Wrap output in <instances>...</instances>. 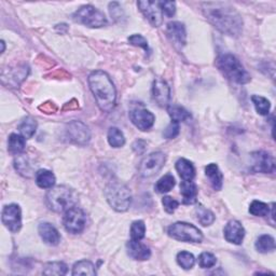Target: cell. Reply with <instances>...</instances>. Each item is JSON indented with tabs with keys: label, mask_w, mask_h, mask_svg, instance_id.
Here are the masks:
<instances>
[{
	"label": "cell",
	"mask_w": 276,
	"mask_h": 276,
	"mask_svg": "<svg viewBox=\"0 0 276 276\" xmlns=\"http://www.w3.org/2000/svg\"><path fill=\"white\" fill-rule=\"evenodd\" d=\"M201 9L207 21L217 31L230 37H239L242 34L243 18L228 3H202Z\"/></svg>",
	"instance_id": "cell-1"
},
{
	"label": "cell",
	"mask_w": 276,
	"mask_h": 276,
	"mask_svg": "<svg viewBox=\"0 0 276 276\" xmlns=\"http://www.w3.org/2000/svg\"><path fill=\"white\" fill-rule=\"evenodd\" d=\"M87 81L98 108L103 112L112 111L117 105V91L110 77L103 71H95L88 76Z\"/></svg>",
	"instance_id": "cell-2"
},
{
	"label": "cell",
	"mask_w": 276,
	"mask_h": 276,
	"mask_svg": "<svg viewBox=\"0 0 276 276\" xmlns=\"http://www.w3.org/2000/svg\"><path fill=\"white\" fill-rule=\"evenodd\" d=\"M216 65L221 72V74L234 83L242 85L247 84L251 80L248 72L246 71L239 58L235 57L233 54H221L217 58Z\"/></svg>",
	"instance_id": "cell-3"
},
{
	"label": "cell",
	"mask_w": 276,
	"mask_h": 276,
	"mask_svg": "<svg viewBox=\"0 0 276 276\" xmlns=\"http://www.w3.org/2000/svg\"><path fill=\"white\" fill-rule=\"evenodd\" d=\"M47 206L55 213H65L78 203V194L67 186H56L45 194Z\"/></svg>",
	"instance_id": "cell-4"
},
{
	"label": "cell",
	"mask_w": 276,
	"mask_h": 276,
	"mask_svg": "<svg viewBox=\"0 0 276 276\" xmlns=\"http://www.w3.org/2000/svg\"><path fill=\"white\" fill-rule=\"evenodd\" d=\"M106 200L116 212L123 213L130 209L132 193L124 183L111 181L105 188Z\"/></svg>",
	"instance_id": "cell-5"
},
{
	"label": "cell",
	"mask_w": 276,
	"mask_h": 276,
	"mask_svg": "<svg viewBox=\"0 0 276 276\" xmlns=\"http://www.w3.org/2000/svg\"><path fill=\"white\" fill-rule=\"evenodd\" d=\"M73 19L76 23L82 24L90 28H101L108 24L106 15L97 8L86 5L79 8L73 14Z\"/></svg>",
	"instance_id": "cell-6"
},
{
	"label": "cell",
	"mask_w": 276,
	"mask_h": 276,
	"mask_svg": "<svg viewBox=\"0 0 276 276\" xmlns=\"http://www.w3.org/2000/svg\"><path fill=\"white\" fill-rule=\"evenodd\" d=\"M167 234L176 241L186 243H201L203 241L201 230L188 222L179 221L173 223L167 229Z\"/></svg>",
	"instance_id": "cell-7"
},
{
	"label": "cell",
	"mask_w": 276,
	"mask_h": 276,
	"mask_svg": "<svg viewBox=\"0 0 276 276\" xmlns=\"http://www.w3.org/2000/svg\"><path fill=\"white\" fill-rule=\"evenodd\" d=\"M166 155L161 151H155L146 155L142 160L138 172L143 178H150L159 173L165 164Z\"/></svg>",
	"instance_id": "cell-8"
},
{
	"label": "cell",
	"mask_w": 276,
	"mask_h": 276,
	"mask_svg": "<svg viewBox=\"0 0 276 276\" xmlns=\"http://www.w3.org/2000/svg\"><path fill=\"white\" fill-rule=\"evenodd\" d=\"M63 224L67 232L72 234H79L85 228L86 216L81 209L75 206L64 213Z\"/></svg>",
	"instance_id": "cell-9"
},
{
	"label": "cell",
	"mask_w": 276,
	"mask_h": 276,
	"mask_svg": "<svg viewBox=\"0 0 276 276\" xmlns=\"http://www.w3.org/2000/svg\"><path fill=\"white\" fill-rule=\"evenodd\" d=\"M2 221L12 233H17L22 228V211L17 204L6 205L2 213Z\"/></svg>",
	"instance_id": "cell-10"
},
{
	"label": "cell",
	"mask_w": 276,
	"mask_h": 276,
	"mask_svg": "<svg viewBox=\"0 0 276 276\" xmlns=\"http://www.w3.org/2000/svg\"><path fill=\"white\" fill-rule=\"evenodd\" d=\"M67 136L72 143L85 146L91 141V131L82 121H72L67 125Z\"/></svg>",
	"instance_id": "cell-11"
},
{
	"label": "cell",
	"mask_w": 276,
	"mask_h": 276,
	"mask_svg": "<svg viewBox=\"0 0 276 276\" xmlns=\"http://www.w3.org/2000/svg\"><path fill=\"white\" fill-rule=\"evenodd\" d=\"M251 171L255 173L271 174L275 170L274 157L269 152L255 151L250 154Z\"/></svg>",
	"instance_id": "cell-12"
},
{
	"label": "cell",
	"mask_w": 276,
	"mask_h": 276,
	"mask_svg": "<svg viewBox=\"0 0 276 276\" xmlns=\"http://www.w3.org/2000/svg\"><path fill=\"white\" fill-rule=\"evenodd\" d=\"M130 119L138 130L145 132L150 130L153 126L155 117L151 111L146 109V108L136 107L130 111Z\"/></svg>",
	"instance_id": "cell-13"
},
{
	"label": "cell",
	"mask_w": 276,
	"mask_h": 276,
	"mask_svg": "<svg viewBox=\"0 0 276 276\" xmlns=\"http://www.w3.org/2000/svg\"><path fill=\"white\" fill-rule=\"evenodd\" d=\"M138 8L153 27H160L163 23V13L159 2H138Z\"/></svg>",
	"instance_id": "cell-14"
},
{
	"label": "cell",
	"mask_w": 276,
	"mask_h": 276,
	"mask_svg": "<svg viewBox=\"0 0 276 276\" xmlns=\"http://www.w3.org/2000/svg\"><path fill=\"white\" fill-rule=\"evenodd\" d=\"M153 101L160 107H167L171 100V88L163 79L157 78L152 83Z\"/></svg>",
	"instance_id": "cell-15"
},
{
	"label": "cell",
	"mask_w": 276,
	"mask_h": 276,
	"mask_svg": "<svg viewBox=\"0 0 276 276\" xmlns=\"http://www.w3.org/2000/svg\"><path fill=\"white\" fill-rule=\"evenodd\" d=\"M167 37L177 49H182L187 41L186 27L180 22H171L167 24L166 28Z\"/></svg>",
	"instance_id": "cell-16"
},
{
	"label": "cell",
	"mask_w": 276,
	"mask_h": 276,
	"mask_svg": "<svg viewBox=\"0 0 276 276\" xmlns=\"http://www.w3.org/2000/svg\"><path fill=\"white\" fill-rule=\"evenodd\" d=\"M223 234L226 242L235 245H241L245 238V229L240 221L230 220L224 226Z\"/></svg>",
	"instance_id": "cell-17"
},
{
	"label": "cell",
	"mask_w": 276,
	"mask_h": 276,
	"mask_svg": "<svg viewBox=\"0 0 276 276\" xmlns=\"http://www.w3.org/2000/svg\"><path fill=\"white\" fill-rule=\"evenodd\" d=\"M127 255L134 260L137 261H146L151 257V250L147 245L141 243V241L131 240L126 244Z\"/></svg>",
	"instance_id": "cell-18"
},
{
	"label": "cell",
	"mask_w": 276,
	"mask_h": 276,
	"mask_svg": "<svg viewBox=\"0 0 276 276\" xmlns=\"http://www.w3.org/2000/svg\"><path fill=\"white\" fill-rule=\"evenodd\" d=\"M38 232L41 240L50 246H56L61 242V234L55 226L49 222H42L38 226Z\"/></svg>",
	"instance_id": "cell-19"
},
{
	"label": "cell",
	"mask_w": 276,
	"mask_h": 276,
	"mask_svg": "<svg viewBox=\"0 0 276 276\" xmlns=\"http://www.w3.org/2000/svg\"><path fill=\"white\" fill-rule=\"evenodd\" d=\"M198 187L193 181H181L180 194L182 196V203L185 205H192L198 201Z\"/></svg>",
	"instance_id": "cell-20"
},
{
	"label": "cell",
	"mask_w": 276,
	"mask_h": 276,
	"mask_svg": "<svg viewBox=\"0 0 276 276\" xmlns=\"http://www.w3.org/2000/svg\"><path fill=\"white\" fill-rule=\"evenodd\" d=\"M205 175L210 180L211 186L213 189L216 191H219L222 188L223 185V175L220 172L219 167L215 163H211L205 167Z\"/></svg>",
	"instance_id": "cell-21"
},
{
	"label": "cell",
	"mask_w": 276,
	"mask_h": 276,
	"mask_svg": "<svg viewBox=\"0 0 276 276\" xmlns=\"http://www.w3.org/2000/svg\"><path fill=\"white\" fill-rule=\"evenodd\" d=\"M175 167H176L177 173H178L180 178L183 181H192L194 179L195 169L192 162H190L189 160L181 157V159H179L176 162Z\"/></svg>",
	"instance_id": "cell-22"
},
{
	"label": "cell",
	"mask_w": 276,
	"mask_h": 276,
	"mask_svg": "<svg viewBox=\"0 0 276 276\" xmlns=\"http://www.w3.org/2000/svg\"><path fill=\"white\" fill-rule=\"evenodd\" d=\"M35 180L37 186L41 189H51L55 185V176L51 171L39 170L35 174Z\"/></svg>",
	"instance_id": "cell-23"
},
{
	"label": "cell",
	"mask_w": 276,
	"mask_h": 276,
	"mask_svg": "<svg viewBox=\"0 0 276 276\" xmlns=\"http://www.w3.org/2000/svg\"><path fill=\"white\" fill-rule=\"evenodd\" d=\"M167 112H169L172 121L174 122H186L191 119V113L179 105H169L167 106Z\"/></svg>",
	"instance_id": "cell-24"
},
{
	"label": "cell",
	"mask_w": 276,
	"mask_h": 276,
	"mask_svg": "<svg viewBox=\"0 0 276 276\" xmlns=\"http://www.w3.org/2000/svg\"><path fill=\"white\" fill-rule=\"evenodd\" d=\"M14 167H15V170L18 172L19 175L27 177V178L32 177L33 174H34L33 165L31 164V162H29L28 157L26 155H24V154L17 155L15 157Z\"/></svg>",
	"instance_id": "cell-25"
},
{
	"label": "cell",
	"mask_w": 276,
	"mask_h": 276,
	"mask_svg": "<svg viewBox=\"0 0 276 276\" xmlns=\"http://www.w3.org/2000/svg\"><path fill=\"white\" fill-rule=\"evenodd\" d=\"M26 138L19 134H11L8 140V149L11 153L19 154L25 150Z\"/></svg>",
	"instance_id": "cell-26"
},
{
	"label": "cell",
	"mask_w": 276,
	"mask_h": 276,
	"mask_svg": "<svg viewBox=\"0 0 276 276\" xmlns=\"http://www.w3.org/2000/svg\"><path fill=\"white\" fill-rule=\"evenodd\" d=\"M37 126H38L37 121L33 117H26L21 121V123H19L18 131L23 137L28 140V138H32L35 135L37 131Z\"/></svg>",
	"instance_id": "cell-27"
},
{
	"label": "cell",
	"mask_w": 276,
	"mask_h": 276,
	"mask_svg": "<svg viewBox=\"0 0 276 276\" xmlns=\"http://www.w3.org/2000/svg\"><path fill=\"white\" fill-rule=\"evenodd\" d=\"M256 249L261 254H268L275 250V240L271 235L263 234L257 239V242L255 244Z\"/></svg>",
	"instance_id": "cell-28"
},
{
	"label": "cell",
	"mask_w": 276,
	"mask_h": 276,
	"mask_svg": "<svg viewBox=\"0 0 276 276\" xmlns=\"http://www.w3.org/2000/svg\"><path fill=\"white\" fill-rule=\"evenodd\" d=\"M73 275H90V276H95L96 275V270L95 265L88 260H80L75 263L73 268Z\"/></svg>",
	"instance_id": "cell-29"
},
{
	"label": "cell",
	"mask_w": 276,
	"mask_h": 276,
	"mask_svg": "<svg viewBox=\"0 0 276 276\" xmlns=\"http://www.w3.org/2000/svg\"><path fill=\"white\" fill-rule=\"evenodd\" d=\"M175 187V178L172 174H166L157 180L154 186V190L157 193H167L170 192Z\"/></svg>",
	"instance_id": "cell-30"
},
{
	"label": "cell",
	"mask_w": 276,
	"mask_h": 276,
	"mask_svg": "<svg viewBox=\"0 0 276 276\" xmlns=\"http://www.w3.org/2000/svg\"><path fill=\"white\" fill-rule=\"evenodd\" d=\"M67 272H68V267L64 262H61V261L47 263L42 271L44 275H57V276L66 275Z\"/></svg>",
	"instance_id": "cell-31"
},
{
	"label": "cell",
	"mask_w": 276,
	"mask_h": 276,
	"mask_svg": "<svg viewBox=\"0 0 276 276\" xmlns=\"http://www.w3.org/2000/svg\"><path fill=\"white\" fill-rule=\"evenodd\" d=\"M108 143L113 148H121L125 144V137L124 134L122 133L121 130L118 129V127H110L109 131H108Z\"/></svg>",
	"instance_id": "cell-32"
},
{
	"label": "cell",
	"mask_w": 276,
	"mask_h": 276,
	"mask_svg": "<svg viewBox=\"0 0 276 276\" xmlns=\"http://www.w3.org/2000/svg\"><path fill=\"white\" fill-rule=\"evenodd\" d=\"M251 101L255 105L256 110L260 114V116H268L271 109V103L263 96L260 95H252L251 96Z\"/></svg>",
	"instance_id": "cell-33"
},
{
	"label": "cell",
	"mask_w": 276,
	"mask_h": 276,
	"mask_svg": "<svg viewBox=\"0 0 276 276\" xmlns=\"http://www.w3.org/2000/svg\"><path fill=\"white\" fill-rule=\"evenodd\" d=\"M195 214H196L198 221L204 226H209L213 224L215 221V215L210 210L205 209L203 205H199L198 207H196Z\"/></svg>",
	"instance_id": "cell-34"
},
{
	"label": "cell",
	"mask_w": 276,
	"mask_h": 276,
	"mask_svg": "<svg viewBox=\"0 0 276 276\" xmlns=\"http://www.w3.org/2000/svg\"><path fill=\"white\" fill-rule=\"evenodd\" d=\"M28 73H29V68L27 66L12 69V71L8 74L9 83L11 84L13 82L15 85H18L27 77Z\"/></svg>",
	"instance_id": "cell-35"
},
{
	"label": "cell",
	"mask_w": 276,
	"mask_h": 276,
	"mask_svg": "<svg viewBox=\"0 0 276 276\" xmlns=\"http://www.w3.org/2000/svg\"><path fill=\"white\" fill-rule=\"evenodd\" d=\"M177 263L179 264L183 270H190L194 267L195 258L189 251H180L177 255Z\"/></svg>",
	"instance_id": "cell-36"
},
{
	"label": "cell",
	"mask_w": 276,
	"mask_h": 276,
	"mask_svg": "<svg viewBox=\"0 0 276 276\" xmlns=\"http://www.w3.org/2000/svg\"><path fill=\"white\" fill-rule=\"evenodd\" d=\"M131 240L142 241L146 235V224L143 220H136L131 224Z\"/></svg>",
	"instance_id": "cell-37"
},
{
	"label": "cell",
	"mask_w": 276,
	"mask_h": 276,
	"mask_svg": "<svg viewBox=\"0 0 276 276\" xmlns=\"http://www.w3.org/2000/svg\"><path fill=\"white\" fill-rule=\"evenodd\" d=\"M249 213L256 217L269 216L270 206L260 201H252L249 206Z\"/></svg>",
	"instance_id": "cell-38"
},
{
	"label": "cell",
	"mask_w": 276,
	"mask_h": 276,
	"mask_svg": "<svg viewBox=\"0 0 276 276\" xmlns=\"http://www.w3.org/2000/svg\"><path fill=\"white\" fill-rule=\"evenodd\" d=\"M217 258L211 252H202L199 256V265L202 269H211L215 267Z\"/></svg>",
	"instance_id": "cell-39"
},
{
	"label": "cell",
	"mask_w": 276,
	"mask_h": 276,
	"mask_svg": "<svg viewBox=\"0 0 276 276\" xmlns=\"http://www.w3.org/2000/svg\"><path fill=\"white\" fill-rule=\"evenodd\" d=\"M179 123L172 121L169 125L166 126V129L163 132V137L166 138V140H174L177 136L179 135Z\"/></svg>",
	"instance_id": "cell-40"
},
{
	"label": "cell",
	"mask_w": 276,
	"mask_h": 276,
	"mask_svg": "<svg viewBox=\"0 0 276 276\" xmlns=\"http://www.w3.org/2000/svg\"><path fill=\"white\" fill-rule=\"evenodd\" d=\"M129 42L132 45L143 48L145 51H149V45H148L147 39L140 34H135V35H132L131 37H129Z\"/></svg>",
	"instance_id": "cell-41"
},
{
	"label": "cell",
	"mask_w": 276,
	"mask_h": 276,
	"mask_svg": "<svg viewBox=\"0 0 276 276\" xmlns=\"http://www.w3.org/2000/svg\"><path fill=\"white\" fill-rule=\"evenodd\" d=\"M161 11L167 17H172L176 13V4L174 2H159Z\"/></svg>",
	"instance_id": "cell-42"
},
{
	"label": "cell",
	"mask_w": 276,
	"mask_h": 276,
	"mask_svg": "<svg viewBox=\"0 0 276 276\" xmlns=\"http://www.w3.org/2000/svg\"><path fill=\"white\" fill-rule=\"evenodd\" d=\"M162 204L165 212L169 214H173L177 210V207L179 206V202L171 198V196H164L162 199Z\"/></svg>",
	"instance_id": "cell-43"
},
{
	"label": "cell",
	"mask_w": 276,
	"mask_h": 276,
	"mask_svg": "<svg viewBox=\"0 0 276 276\" xmlns=\"http://www.w3.org/2000/svg\"><path fill=\"white\" fill-rule=\"evenodd\" d=\"M121 6L118 3H110L109 4V11H110V15L117 19V18H121L122 15V10H121Z\"/></svg>",
	"instance_id": "cell-44"
},
{
	"label": "cell",
	"mask_w": 276,
	"mask_h": 276,
	"mask_svg": "<svg viewBox=\"0 0 276 276\" xmlns=\"http://www.w3.org/2000/svg\"><path fill=\"white\" fill-rule=\"evenodd\" d=\"M146 147H147V143L145 141L138 140L133 144V150L138 154H143L146 151Z\"/></svg>",
	"instance_id": "cell-45"
},
{
	"label": "cell",
	"mask_w": 276,
	"mask_h": 276,
	"mask_svg": "<svg viewBox=\"0 0 276 276\" xmlns=\"http://www.w3.org/2000/svg\"><path fill=\"white\" fill-rule=\"evenodd\" d=\"M2 45H3V50H2V53H4V52H5V48H6V47H5V41H4V40L2 41Z\"/></svg>",
	"instance_id": "cell-46"
}]
</instances>
